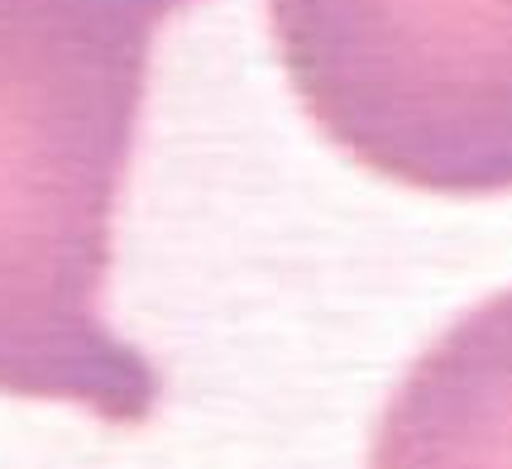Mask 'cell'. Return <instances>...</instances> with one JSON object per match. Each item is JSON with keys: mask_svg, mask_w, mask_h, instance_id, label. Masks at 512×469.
Instances as JSON below:
<instances>
[{"mask_svg": "<svg viewBox=\"0 0 512 469\" xmlns=\"http://www.w3.org/2000/svg\"><path fill=\"white\" fill-rule=\"evenodd\" d=\"M197 0H0V393L144 426L163 383L106 321L149 58Z\"/></svg>", "mask_w": 512, "mask_h": 469, "instance_id": "cell-1", "label": "cell"}, {"mask_svg": "<svg viewBox=\"0 0 512 469\" xmlns=\"http://www.w3.org/2000/svg\"><path fill=\"white\" fill-rule=\"evenodd\" d=\"M312 120L383 178L512 192V0H273Z\"/></svg>", "mask_w": 512, "mask_h": 469, "instance_id": "cell-2", "label": "cell"}, {"mask_svg": "<svg viewBox=\"0 0 512 469\" xmlns=\"http://www.w3.org/2000/svg\"><path fill=\"white\" fill-rule=\"evenodd\" d=\"M383 431V460H512V292L417 364Z\"/></svg>", "mask_w": 512, "mask_h": 469, "instance_id": "cell-3", "label": "cell"}]
</instances>
